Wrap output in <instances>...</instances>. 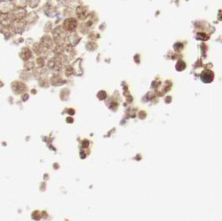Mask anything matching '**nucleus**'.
Returning <instances> with one entry per match:
<instances>
[{"label": "nucleus", "instance_id": "nucleus-1", "mask_svg": "<svg viewBox=\"0 0 222 221\" xmlns=\"http://www.w3.org/2000/svg\"><path fill=\"white\" fill-rule=\"evenodd\" d=\"M200 78H201L203 82L210 83L212 81L213 78H214V74L210 70H205L203 73H201Z\"/></svg>", "mask_w": 222, "mask_h": 221}, {"label": "nucleus", "instance_id": "nucleus-2", "mask_svg": "<svg viewBox=\"0 0 222 221\" xmlns=\"http://www.w3.org/2000/svg\"><path fill=\"white\" fill-rule=\"evenodd\" d=\"M0 2H1V0H0Z\"/></svg>", "mask_w": 222, "mask_h": 221}]
</instances>
